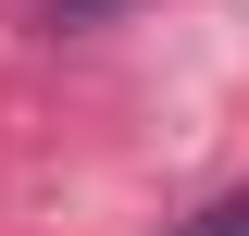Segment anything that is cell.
Instances as JSON below:
<instances>
[{
  "label": "cell",
  "mask_w": 249,
  "mask_h": 236,
  "mask_svg": "<svg viewBox=\"0 0 249 236\" xmlns=\"http://www.w3.org/2000/svg\"><path fill=\"white\" fill-rule=\"evenodd\" d=\"M187 236H249V186H224V199L199 211V224H187Z\"/></svg>",
  "instance_id": "obj_2"
},
{
  "label": "cell",
  "mask_w": 249,
  "mask_h": 236,
  "mask_svg": "<svg viewBox=\"0 0 249 236\" xmlns=\"http://www.w3.org/2000/svg\"><path fill=\"white\" fill-rule=\"evenodd\" d=\"M37 13H50V25H62V37H88V25H112L124 0H37Z\"/></svg>",
  "instance_id": "obj_1"
}]
</instances>
